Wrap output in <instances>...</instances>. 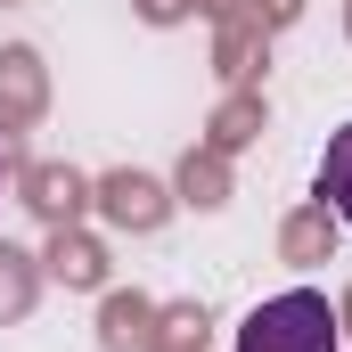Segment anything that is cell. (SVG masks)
Here are the masks:
<instances>
[{"label": "cell", "instance_id": "cell-1", "mask_svg": "<svg viewBox=\"0 0 352 352\" xmlns=\"http://www.w3.org/2000/svg\"><path fill=\"white\" fill-rule=\"evenodd\" d=\"M238 352H344V328H336V303L320 287H287L246 311L238 328Z\"/></svg>", "mask_w": 352, "mask_h": 352}, {"label": "cell", "instance_id": "cell-2", "mask_svg": "<svg viewBox=\"0 0 352 352\" xmlns=\"http://www.w3.org/2000/svg\"><path fill=\"white\" fill-rule=\"evenodd\" d=\"M320 197H328V213L352 230V123H344V131H328V156H320Z\"/></svg>", "mask_w": 352, "mask_h": 352}]
</instances>
